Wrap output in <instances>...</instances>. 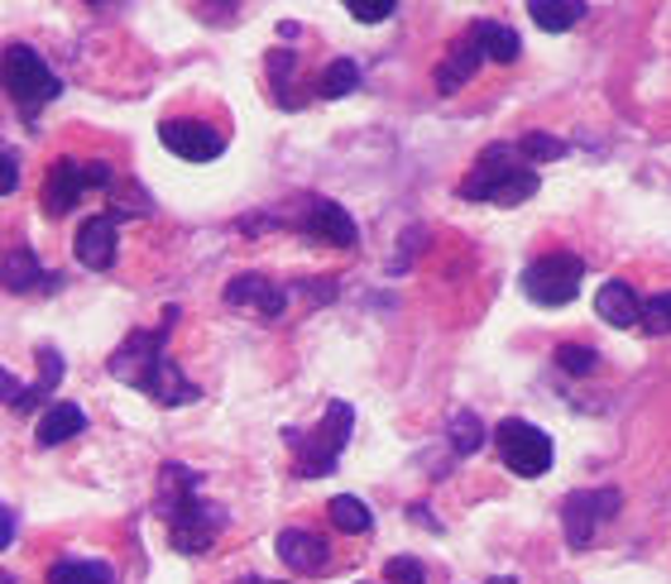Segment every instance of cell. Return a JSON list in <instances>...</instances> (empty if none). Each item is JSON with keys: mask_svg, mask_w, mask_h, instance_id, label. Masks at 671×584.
I'll return each instance as SVG.
<instances>
[{"mask_svg": "<svg viewBox=\"0 0 671 584\" xmlns=\"http://www.w3.org/2000/svg\"><path fill=\"white\" fill-rule=\"evenodd\" d=\"M355 87H359V68L351 63V58H335V63H327V72L317 77L321 101H341V96H351Z\"/></svg>", "mask_w": 671, "mask_h": 584, "instance_id": "obj_24", "label": "cell"}, {"mask_svg": "<svg viewBox=\"0 0 671 584\" xmlns=\"http://www.w3.org/2000/svg\"><path fill=\"white\" fill-rule=\"evenodd\" d=\"M240 584H279V580H240Z\"/></svg>", "mask_w": 671, "mask_h": 584, "instance_id": "obj_37", "label": "cell"}, {"mask_svg": "<svg viewBox=\"0 0 671 584\" xmlns=\"http://www.w3.org/2000/svg\"><path fill=\"white\" fill-rule=\"evenodd\" d=\"M168 527H173V551H183V556H207L211 542H216V532L225 527V513H221L216 503H207V498L187 494L183 503L168 513Z\"/></svg>", "mask_w": 671, "mask_h": 584, "instance_id": "obj_6", "label": "cell"}, {"mask_svg": "<svg viewBox=\"0 0 671 584\" xmlns=\"http://www.w3.org/2000/svg\"><path fill=\"white\" fill-rule=\"evenodd\" d=\"M479 63H485V53H479V44L465 34V39H455V48L447 58H441V68H437V92L441 96H451V92H461L465 82L479 72Z\"/></svg>", "mask_w": 671, "mask_h": 584, "instance_id": "obj_16", "label": "cell"}, {"mask_svg": "<svg viewBox=\"0 0 671 584\" xmlns=\"http://www.w3.org/2000/svg\"><path fill=\"white\" fill-rule=\"evenodd\" d=\"M293 292H303L307 302H331L335 297V278H321V283H297Z\"/></svg>", "mask_w": 671, "mask_h": 584, "instance_id": "obj_35", "label": "cell"}, {"mask_svg": "<svg viewBox=\"0 0 671 584\" xmlns=\"http://www.w3.org/2000/svg\"><path fill=\"white\" fill-rule=\"evenodd\" d=\"M643 326L652 336H667L671 331V292H657V297L643 302Z\"/></svg>", "mask_w": 671, "mask_h": 584, "instance_id": "obj_30", "label": "cell"}, {"mask_svg": "<svg viewBox=\"0 0 671 584\" xmlns=\"http://www.w3.org/2000/svg\"><path fill=\"white\" fill-rule=\"evenodd\" d=\"M15 187H20V163L5 149H0V197H10Z\"/></svg>", "mask_w": 671, "mask_h": 584, "instance_id": "obj_34", "label": "cell"}, {"mask_svg": "<svg viewBox=\"0 0 671 584\" xmlns=\"http://www.w3.org/2000/svg\"><path fill=\"white\" fill-rule=\"evenodd\" d=\"M159 139L168 154H178L183 163H211V158H221L225 149V135L207 120H163L159 125Z\"/></svg>", "mask_w": 671, "mask_h": 584, "instance_id": "obj_9", "label": "cell"}, {"mask_svg": "<svg viewBox=\"0 0 671 584\" xmlns=\"http://www.w3.org/2000/svg\"><path fill=\"white\" fill-rule=\"evenodd\" d=\"M0 584H15V580H10V575H0Z\"/></svg>", "mask_w": 671, "mask_h": 584, "instance_id": "obj_40", "label": "cell"}, {"mask_svg": "<svg viewBox=\"0 0 671 584\" xmlns=\"http://www.w3.org/2000/svg\"><path fill=\"white\" fill-rule=\"evenodd\" d=\"M44 264L34 259V250H10L5 259H0V283H5V292H39V288H48L44 283Z\"/></svg>", "mask_w": 671, "mask_h": 584, "instance_id": "obj_19", "label": "cell"}, {"mask_svg": "<svg viewBox=\"0 0 671 584\" xmlns=\"http://www.w3.org/2000/svg\"><path fill=\"white\" fill-rule=\"evenodd\" d=\"M279 561L288 570H297V575H321V570L331 565V546L307 527H283L279 532Z\"/></svg>", "mask_w": 671, "mask_h": 584, "instance_id": "obj_13", "label": "cell"}, {"mask_svg": "<svg viewBox=\"0 0 671 584\" xmlns=\"http://www.w3.org/2000/svg\"><path fill=\"white\" fill-rule=\"evenodd\" d=\"M293 72H297V53H293V48H273V53H269V77H273V92H279V106H288V111H293V92H288V87H293Z\"/></svg>", "mask_w": 671, "mask_h": 584, "instance_id": "obj_25", "label": "cell"}, {"mask_svg": "<svg viewBox=\"0 0 671 584\" xmlns=\"http://www.w3.org/2000/svg\"><path fill=\"white\" fill-rule=\"evenodd\" d=\"M489 584H513V580H509V575H499V580H489Z\"/></svg>", "mask_w": 671, "mask_h": 584, "instance_id": "obj_39", "label": "cell"}, {"mask_svg": "<svg viewBox=\"0 0 671 584\" xmlns=\"http://www.w3.org/2000/svg\"><path fill=\"white\" fill-rule=\"evenodd\" d=\"M120 221L115 216H87V221L77 226V259L87 264V269H96V273H106L115 264V254H120V230H115Z\"/></svg>", "mask_w": 671, "mask_h": 584, "instance_id": "obj_11", "label": "cell"}, {"mask_svg": "<svg viewBox=\"0 0 671 584\" xmlns=\"http://www.w3.org/2000/svg\"><path fill=\"white\" fill-rule=\"evenodd\" d=\"M327 513L335 522V532H351V537H359V532L375 527V513H369V508L359 503L355 494H335L331 503H327Z\"/></svg>", "mask_w": 671, "mask_h": 584, "instance_id": "obj_23", "label": "cell"}, {"mask_svg": "<svg viewBox=\"0 0 671 584\" xmlns=\"http://www.w3.org/2000/svg\"><path fill=\"white\" fill-rule=\"evenodd\" d=\"M619 513V489H595V494H571L566 503H561V527H566V542L575 551H585L595 537V527L605 518Z\"/></svg>", "mask_w": 671, "mask_h": 584, "instance_id": "obj_8", "label": "cell"}, {"mask_svg": "<svg viewBox=\"0 0 671 584\" xmlns=\"http://www.w3.org/2000/svg\"><path fill=\"white\" fill-rule=\"evenodd\" d=\"M518 154L527 158V163H551V158H561V154H566V139H557V135H542V130H533V135H523V139H518Z\"/></svg>", "mask_w": 671, "mask_h": 584, "instance_id": "obj_28", "label": "cell"}, {"mask_svg": "<svg viewBox=\"0 0 671 584\" xmlns=\"http://www.w3.org/2000/svg\"><path fill=\"white\" fill-rule=\"evenodd\" d=\"M351 431H355L351 403H327V412H321V422L312 431H288V446L297 450V474H307V479L331 474L341 450L351 446Z\"/></svg>", "mask_w": 671, "mask_h": 584, "instance_id": "obj_3", "label": "cell"}, {"mask_svg": "<svg viewBox=\"0 0 671 584\" xmlns=\"http://www.w3.org/2000/svg\"><path fill=\"white\" fill-rule=\"evenodd\" d=\"M58 379H63V355H58L53 345H44V350H39V384L29 388V412L39 407L48 393H53V388H58Z\"/></svg>", "mask_w": 671, "mask_h": 584, "instance_id": "obj_26", "label": "cell"}, {"mask_svg": "<svg viewBox=\"0 0 671 584\" xmlns=\"http://www.w3.org/2000/svg\"><path fill=\"white\" fill-rule=\"evenodd\" d=\"M495 446L518 479H537V474L551 470V436L523 417H503L495 427Z\"/></svg>", "mask_w": 671, "mask_h": 584, "instance_id": "obj_4", "label": "cell"}, {"mask_svg": "<svg viewBox=\"0 0 671 584\" xmlns=\"http://www.w3.org/2000/svg\"><path fill=\"white\" fill-rule=\"evenodd\" d=\"M471 39L479 44V53H485L489 63H518V53H523V39L499 20H475Z\"/></svg>", "mask_w": 671, "mask_h": 584, "instance_id": "obj_17", "label": "cell"}, {"mask_svg": "<svg viewBox=\"0 0 671 584\" xmlns=\"http://www.w3.org/2000/svg\"><path fill=\"white\" fill-rule=\"evenodd\" d=\"M527 15H533L537 29L566 34L585 20V0H527Z\"/></svg>", "mask_w": 671, "mask_h": 584, "instance_id": "obj_20", "label": "cell"}, {"mask_svg": "<svg viewBox=\"0 0 671 584\" xmlns=\"http://www.w3.org/2000/svg\"><path fill=\"white\" fill-rule=\"evenodd\" d=\"M225 302H231V307H255L264 321H279L288 312V288H279L264 273H240L235 283L225 288Z\"/></svg>", "mask_w": 671, "mask_h": 584, "instance_id": "obj_12", "label": "cell"}, {"mask_svg": "<svg viewBox=\"0 0 671 584\" xmlns=\"http://www.w3.org/2000/svg\"><path fill=\"white\" fill-rule=\"evenodd\" d=\"M345 10H351L359 24H383L399 10V0H345Z\"/></svg>", "mask_w": 671, "mask_h": 584, "instance_id": "obj_32", "label": "cell"}, {"mask_svg": "<svg viewBox=\"0 0 671 584\" xmlns=\"http://www.w3.org/2000/svg\"><path fill=\"white\" fill-rule=\"evenodd\" d=\"M0 403L15 407V412H29V388H24L15 374L5 369V364H0Z\"/></svg>", "mask_w": 671, "mask_h": 584, "instance_id": "obj_33", "label": "cell"}, {"mask_svg": "<svg viewBox=\"0 0 671 584\" xmlns=\"http://www.w3.org/2000/svg\"><path fill=\"white\" fill-rule=\"evenodd\" d=\"M91 5H96V10H101V5H115V0H91Z\"/></svg>", "mask_w": 671, "mask_h": 584, "instance_id": "obj_38", "label": "cell"}, {"mask_svg": "<svg viewBox=\"0 0 671 584\" xmlns=\"http://www.w3.org/2000/svg\"><path fill=\"white\" fill-rule=\"evenodd\" d=\"M365 584H369V580H365Z\"/></svg>", "mask_w": 671, "mask_h": 584, "instance_id": "obj_41", "label": "cell"}, {"mask_svg": "<svg viewBox=\"0 0 671 584\" xmlns=\"http://www.w3.org/2000/svg\"><path fill=\"white\" fill-rule=\"evenodd\" d=\"M173 321H178V307H168L163 321H159V331H135V336H130L125 345H120L115 355H111V374H115V379L130 384V388H139V393H149L159 407L197 403V384H192L187 374L163 355Z\"/></svg>", "mask_w": 671, "mask_h": 584, "instance_id": "obj_1", "label": "cell"}, {"mask_svg": "<svg viewBox=\"0 0 671 584\" xmlns=\"http://www.w3.org/2000/svg\"><path fill=\"white\" fill-rule=\"evenodd\" d=\"M557 364L566 374H575V379H585V374H595V364H599V355L590 345H561L557 350Z\"/></svg>", "mask_w": 671, "mask_h": 584, "instance_id": "obj_29", "label": "cell"}, {"mask_svg": "<svg viewBox=\"0 0 671 584\" xmlns=\"http://www.w3.org/2000/svg\"><path fill=\"white\" fill-rule=\"evenodd\" d=\"M533 192H537V173L527 163H518V168H509V173H503L495 187L485 192V202H495V206H523Z\"/></svg>", "mask_w": 671, "mask_h": 584, "instance_id": "obj_22", "label": "cell"}, {"mask_svg": "<svg viewBox=\"0 0 671 584\" xmlns=\"http://www.w3.org/2000/svg\"><path fill=\"white\" fill-rule=\"evenodd\" d=\"M485 446V427H479L475 412H455L451 417V450L455 455H475Z\"/></svg>", "mask_w": 671, "mask_h": 584, "instance_id": "obj_27", "label": "cell"}, {"mask_svg": "<svg viewBox=\"0 0 671 584\" xmlns=\"http://www.w3.org/2000/svg\"><path fill=\"white\" fill-rule=\"evenodd\" d=\"M10 542H15V513H10V508H0V551H5Z\"/></svg>", "mask_w": 671, "mask_h": 584, "instance_id": "obj_36", "label": "cell"}, {"mask_svg": "<svg viewBox=\"0 0 671 584\" xmlns=\"http://www.w3.org/2000/svg\"><path fill=\"white\" fill-rule=\"evenodd\" d=\"M91 192V178H87V163H77V158H58L53 168H48V182H44V211L48 216H68L72 206Z\"/></svg>", "mask_w": 671, "mask_h": 584, "instance_id": "obj_10", "label": "cell"}, {"mask_svg": "<svg viewBox=\"0 0 671 584\" xmlns=\"http://www.w3.org/2000/svg\"><path fill=\"white\" fill-rule=\"evenodd\" d=\"M34 431H39V446H63V441H72V436L87 431V412H82L77 403H53Z\"/></svg>", "mask_w": 671, "mask_h": 584, "instance_id": "obj_18", "label": "cell"}, {"mask_svg": "<svg viewBox=\"0 0 671 584\" xmlns=\"http://www.w3.org/2000/svg\"><path fill=\"white\" fill-rule=\"evenodd\" d=\"M293 226L312 235L317 245H335V250H355L359 245V226L351 221L341 202H327V197H303L297 202V216Z\"/></svg>", "mask_w": 671, "mask_h": 584, "instance_id": "obj_7", "label": "cell"}, {"mask_svg": "<svg viewBox=\"0 0 671 584\" xmlns=\"http://www.w3.org/2000/svg\"><path fill=\"white\" fill-rule=\"evenodd\" d=\"M595 312L605 316L609 326H619V331H629V326H638V321H643V302H638V292L623 283V278H609V283L595 292Z\"/></svg>", "mask_w": 671, "mask_h": 584, "instance_id": "obj_15", "label": "cell"}, {"mask_svg": "<svg viewBox=\"0 0 671 584\" xmlns=\"http://www.w3.org/2000/svg\"><path fill=\"white\" fill-rule=\"evenodd\" d=\"M581 278H585V264L575 254H547V259L527 264L523 292L537 307H566V302H575V292H581Z\"/></svg>", "mask_w": 671, "mask_h": 584, "instance_id": "obj_5", "label": "cell"}, {"mask_svg": "<svg viewBox=\"0 0 671 584\" xmlns=\"http://www.w3.org/2000/svg\"><path fill=\"white\" fill-rule=\"evenodd\" d=\"M0 87H5V96L20 106L24 115H34L39 106H48V101H58V96H63V77L44 63L39 48L10 44L5 53H0Z\"/></svg>", "mask_w": 671, "mask_h": 584, "instance_id": "obj_2", "label": "cell"}, {"mask_svg": "<svg viewBox=\"0 0 671 584\" xmlns=\"http://www.w3.org/2000/svg\"><path fill=\"white\" fill-rule=\"evenodd\" d=\"M518 144H489L485 154L475 158V168H471V178L461 182V197L465 202H485V192L495 187V182L509 173V168H518Z\"/></svg>", "mask_w": 671, "mask_h": 584, "instance_id": "obj_14", "label": "cell"}, {"mask_svg": "<svg viewBox=\"0 0 671 584\" xmlns=\"http://www.w3.org/2000/svg\"><path fill=\"white\" fill-rule=\"evenodd\" d=\"M48 584H115L111 561H53L48 565Z\"/></svg>", "mask_w": 671, "mask_h": 584, "instance_id": "obj_21", "label": "cell"}, {"mask_svg": "<svg viewBox=\"0 0 671 584\" xmlns=\"http://www.w3.org/2000/svg\"><path fill=\"white\" fill-rule=\"evenodd\" d=\"M383 584H427V570H423V561H413V556H393V561L383 565Z\"/></svg>", "mask_w": 671, "mask_h": 584, "instance_id": "obj_31", "label": "cell"}]
</instances>
